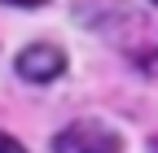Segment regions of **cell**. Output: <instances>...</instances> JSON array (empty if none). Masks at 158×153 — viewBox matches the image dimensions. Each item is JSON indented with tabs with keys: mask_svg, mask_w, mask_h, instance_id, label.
I'll list each match as a JSON object with an SVG mask.
<instances>
[{
	"mask_svg": "<svg viewBox=\"0 0 158 153\" xmlns=\"http://www.w3.org/2000/svg\"><path fill=\"white\" fill-rule=\"evenodd\" d=\"M13 70L22 74L27 83H53V79L66 74V53L57 44H27L22 53H18Z\"/></svg>",
	"mask_w": 158,
	"mask_h": 153,
	"instance_id": "obj_2",
	"label": "cell"
},
{
	"mask_svg": "<svg viewBox=\"0 0 158 153\" xmlns=\"http://www.w3.org/2000/svg\"><path fill=\"white\" fill-rule=\"evenodd\" d=\"M0 153H27V149H22V140H13L9 131H0Z\"/></svg>",
	"mask_w": 158,
	"mask_h": 153,
	"instance_id": "obj_3",
	"label": "cell"
},
{
	"mask_svg": "<svg viewBox=\"0 0 158 153\" xmlns=\"http://www.w3.org/2000/svg\"><path fill=\"white\" fill-rule=\"evenodd\" d=\"M53 149L57 153H123V136L106 127L101 118H79L53 136Z\"/></svg>",
	"mask_w": 158,
	"mask_h": 153,
	"instance_id": "obj_1",
	"label": "cell"
}]
</instances>
